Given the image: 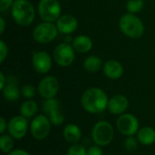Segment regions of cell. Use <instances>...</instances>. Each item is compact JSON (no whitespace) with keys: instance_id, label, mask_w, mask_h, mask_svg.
Masks as SVG:
<instances>
[{"instance_id":"obj_1","label":"cell","mask_w":155,"mask_h":155,"mask_svg":"<svg viewBox=\"0 0 155 155\" xmlns=\"http://www.w3.org/2000/svg\"><path fill=\"white\" fill-rule=\"evenodd\" d=\"M109 99L99 87H91L84 91L81 98L83 108L90 114H100L107 109Z\"/></svg>"},{"instance_id":"obj_2","label":"cell","mask_w":155,"mask_h":155,"mask_svg":"<svg viewBox=\"0 0 155 155\" xmlns=\"http://www.w3.org/2000/svg\"><path fill=\"white\" fill-rule=\"evenodd\" d=\"M11 12L13 19L19 25H30L35 20V11L34 5L27 0H15Z\"/></svg>"},{"instance_id":"obj_3","label":"cell","mask_w":155,"mask_h":155,"mask_svg":"<svg viewBox=\"0 0 155 155\" xmlns=\"http://www.w3.org/2000/svg\"><path fill=\"white\" fill-rule=\"evenodd\" d=\"M119 27L122 33L133 39L140 38L144 33L143 23L138 16L132 13H127L120 18Z\"/></svg>"},{"instance_id":"obj_4","label":"cell","mask_w":155,"mask_h":155,"mask_svg":"<svg viewBox=\"0 0 155 155\" xmlns=\"http://www.w3.org/2000/svg\"><path fill=\"white\" fill-rule=\"evenodd\" d=\"M114 136L113 125L107 121L96 123L92 129V138L95 144L103 147L110 144Z\"/></svg>"},{"instance_id":"obj_5","label":"cell","mask_w":155,"mask_h":155,"mask_svg":"<svg viewBox=\"0 0 155 155\" xmlns=\"http://www.w3.org/2000/svg\"><path fill=\"white\" fill-rule=\"evenodd\" d=\"M61 5L57 0H40L38 4V14L45 22H56L61 16Z\"/></svg>"},{"instance_id":"obj_6","label":"cell","mask_w":155,"mask_h":155,"mask_svg":"<svg viewBox=\"0 0 155 155\" xmlns=\"http://www.w3.org/2000/svg\"><path fill=\"white\" fill-rule=\"evenodd\" d=\"M58 32L56 25L44 21L35 27L33 31V38L39 44H48L56 37Z\"/></svg>"},{"instance_id":"obj_7","label":"cell","mask_w":155,"mask_h":155,"mask_svg":"<svg viewBox=\"0 0 155 155\" xmlns=\"http://www.w3.org/2000/svg\"><path fill=\"white\" fill-rule=\"evenodd\" d=\"M44 114L47 116L51 124L54 125H61L64 122V115L62 112L60 103L55 98L45 99L42 104Z\"/></svg>"},{"instance_id":"obj_8","label":"cell","mask_w":155,"mask_h":155,"mask_svg":"<svg viewBox=\"0 0 155 155\" xmlns=\"http://www.w3.org/2000/svg\"><path fill=\"white\" fill-rule=\"evenodd\" d=\"M51 122L45 114H38L34 117L30 124L32 136L38 141L45 139L51 131Z\"/></svg>"},{"instance_id":"obj_9","label":"cell","mask_w":155,"mask_h":155,"mask_svg":"<svg viewBox=\"0 0 155 155\" xmlns=\"http://www.w3.org/2000/svg\"><path fill=\"white\" fill-rule=\"evenodd\" d=\"M74 49L73 45L68 43H63L58 45L54 51V59L55 63L61 67L70 66L75 57Z\"/></svg>"},{"instance_id":"obj_10","label":"cell","mask_w":155,"mask_h":155,"mask_svg":"<svg viewBox=\"0 0 155 155\" xmlns=\"http://www.w3.org/2000/svg\"><path fill=\"white\" fill-rule=\"evenodd\" d=\"M139 121L135 115L132 114H124L119 116L116 121L118 131L125 136H134L139 131Z\"/></svg>"},{"instance_id":"obj_11","label":"cell","mask_w":155,"mask_h":155,"mask_svg":"<svg viewBox=\"0 0 155 155\" xmlns=\"http://www.w3.org/2000/svg\"><path fill=\"white\" fill-rule=\"evenodd\" d=\"M28 121L27 118L23 115H16L12 117L7 125L8 134L15 140L24 138L28 131Z\"/></svg>"},{"instance_id":"obj_12","label":"cell","mask_w":155,"mask_h":155,"mask_svg":"<svg viewBox=\"0 0 155 155\" xmlns=\"http://www.w3.org/2000/svg\"><path fill=\"white\" fill-rule=\"evenodd\" d=\"M60 84L56 77L48 75L44 77L38 84V93L44 99L54 98L59 92Z\"/></svg>"},{"instance_id":"obj_13","label":"cell","mask_w":155,"mask_h":155,"mask_svg":"<svg viewBox=\"0 0 155 155\" xmlns=\"http://www.w3.org/2000/svg\"><path fill=\"white\" fill-rule=\"evenodd\" d=\"M32 64L37 73L45 74L52 68V58L47 52L39 51L34 54L32 57Z\"/></svg>"},{"instance_id":"obj_14","label":"cell","mask_w":155,"mask_h":155,"mask_svg":"<svg viewBox=\"0 0 155 155\" xmlns=\"http://www.w3.org/2000/svg\"><path fill=\"white\" fill-rule=\"evenodd\" d=\"M57 29L60 33L64 35H70L76 31L78 27V21L77 19L69 14L62 15L58 20L55 22Z\"/></svg>"},{"instance_id":"obj_15","label":"cell","mask_w":155,"mask_h":155,"mask_svg":"<svg viewBox=\"0 0 155 155\" xmlns=\"http://www.w3.org/2000/svg\"><path fill=\"white\" fill-rule=\"evenodd\" d=\"M128 107V99L123 94H116L109 100L107 109L114 115H122L125 113Z\"/></svg>"},{"instance_id":"obj_16","label":"cell","mask_w":155,"mask_h":155,"mask_svg":"<svg viewBox=\"0 0 155 155\" xmlns=\"http://www.w3.org/2000/svg\"><path fill=\"white\" fill-rule=\"evenodd\" d=\"M4 98L8 102H15L20 97L18 82L15 77L9 76L6 78V84L2 90Z\"/></svg>"},{"instance_id":"obj_17","label":"cell","mask_w":155,"mask_h":155,"mask_svg":"<svg viewBox=\"0 0 155 155\" xmlns=\"http://www.w3.org/2000/svg\"><path fill=\"white\" fill-rule=\"evenodd\" d=\"M104 73L109 79L117 80L124 74V67L120 62L116 60H109L104 65Z\"/></svg>"},{"instance_id":"obj_18","label":"cell","mask_w":155,"mask_h":155,"mask_svg":"<svg viewBox=\"0 0 155 155\" xmlns=\"http://www.w3.org/2000/svg\"><path fill=\"white\" fill-rule=\"evenodd\" d=\"M64 139L69 143H77L82 137V131L80 127L74 124H67L63 130Z\"/></svg>"},{"instance_id":"obj_19","label":"cell","mask_w":155,"mask_h":155,"mask_svg":"<svg viewBox=\"0 0 155 155\" xmlns=\"http://www.w3.org/2000/svg\"><path fill=\"white\" fill-rule=\"evenodd\" d=\"M72 45L76 52L81 54H85L92 49L93 41L89 36L85 35H80L74 38Z\"/></svg>"},{"instance_id":"obj_20","label":"cell","mask_w":155,"mask_h":155,"mask_svg":"<svg viewBox=\"0 0 155 155\" xmlns=\"http://www.w3.org/2000/svg\"><path fill=\"white\" fill-rule=\"evenodd\" d=\"M138 142L143 145H152L155 143V130L153 127L145 126L139 129L137 133Z\"/></svg>"},{"instance_id":"obj_21","label":"cell","mask_w":155,"mask_h":155,"mask_svg":"<svg viewBox=\"0 0 155 155\" xmlns=\"http://www.w3.org/2000/svg\"><path fill=\"white\" fill-rule=\"evenodd\" d=\"M37 111H38L37 104L34 100H31V99H27L26 101L22 103V104L20 105V108H19L20 114L27 119L35 116L36 114Z\"/></svg>"},{"instance_id":"obj_22","label":"cell","mask_w":155,"mask_h":155,"mask_svg":"<svg viewBox=\"0 0 155 155\" xmlns=\"http://www.w3.org/2000/svg\"><path fill=\"white\" fill-rule=\"evenodd\" d=\"M102 64H103L102 59L96 55L88 56L84 62V67L89 73L98 72L102 68Z\"/></svg>"},{"instance_id":"obj_23","label":"cell","mask_w":155,"mask_h":155,"mask_svg":"<svg viewBox=\"0 0 155 155\" xmlns=\"http://www.w3.org/2000/svg\"><path fill=\"white\" fill-rule=\"evenodd\" d=\"M15 143H14V138L9 134H2L0 137V147L1 151L4 153H9L11 151L14 150Z\"/></svg>"},{"instance_id":"obj_24","label":"cell","mask_w":155,"mask_h":155,"mask_svg":"<svg viewBox=\"0 0 155 155\" xmlns=\"http://www.w3.org/2000/svg\"><path fill=\"white\" fill-rule=\"evenodd\" d=\"M144 5L143 0H128L126 7L129 13L136 14L139 13Z\"/></svg>"},{"instance_id":"obj_25","label":"cell","mask_w":155,"mask_h":155,"mask_svg":"<svg viewBox=\"0 0 155 155\" xmlns=\"http://www.w3.org/2000/svg\"><path fill=\"white\" fill-rule=\"evenodd\" d=\"M66 155H87V151L83 145L74 143L69 147Z\"/></svg>"},{"instance_id":"obj_26","label":"cell","mask_w":155,"mask_h":155,"mask_svg":"<svg viewBox=\"0 0 155 155\" xmlns=\"http://www.w3.org/2000/svg\"><path fill=\"white\" fill-rule=\"evenodd\" d=\"M138 139L134 138V136H127V138L125 139L124 142V147L126 149V151L133 153L135 152L138 146Z\"/></svg>"},{"instance_id":"obj_27","label":"cell","mask_w":155,"mask_h":155,"mask_svg":"<svg viewBox=\"0 0 155 155\" xmlns=\"http://www.w3.org/2000/svg\"><path fill=\"white\" fill-rule=\"evenodd\" d=\"M22 95L26 99H31L35 95V88L32 84H25L21 89Z\"/></svg>"},{"instance_id":"obj_28","label":"cell","mask_w":155,"mask_h":155,"mask_svg":"<svg viewBox=\"0 0 155 155\" xmlns=\"http://www.w3.org/2000/svg\"><path fill=\"white\" fill-rule=\"evenodd\" d=\"M7 54H8V47L3 40H0V63L1 64L5 60Z\"/></svg>"},{"instance_id":"obj_29","label":"cell","mask_w":155,"mask_h":155,"mask_svg":"<svg viewBox=\"0 0 155 155\" xmlns=\"http://www.w3.org/2000/svg\"><path fill=\"white\" fill-rule=\"evenodd\" d=\"M87 155H103V151L101 149V146L97 144L91 146L87 150Z\"/></svg>"},{"instance_id":"obj_30","label":"cell","mask_w":155,"mask_h":155,"mask_svg":"<svg viewBox=\"0 0 155 155\" xmlns=\"http://www.w3.org/2000/svg\"><path fill=\"white\" fill-rule=\"evenodd\" d=\"M14 2V0H0V11L4 12L9 7H12Z\"/></svg>"},{"instance_id":"obj_31","label":"cell","mask_w":155,"mask_h":155,"mask_svg":"<svg viewBox=\"0 0 155 155\" xmlns=\"http://www.w3.org/2000/svg\"><path fill=\"white\" fill-rule=\"evenodd\" d=\"M7 125H8V123H6L5 119L4 117H1L0 118V133H1V134H4L5 130H7Z\"/></svg>"},{"instance_id":"obj_32","label":"cell","mask_w":155,"mask_h":155,"mask_svg":"<svg viewBox=\"0 0 155 155\" xmlns=\"http://www.w3.org/2000/svg\"><path fill=\"white\" fill-rule=\"evenodd\" d=\"M7 155H31L28 152L22 150V149H15L13 151H11Z\"/></svg>"},{"instance_id":"obj_33","label":"cell","mask_w":155,"mask_h":155,"mask_svg":"<svg viewBox=\"0 0 155 155\" xmlns=\"http://www.w3.org/2000/svg\"><path fill=\"white\" fill-rule=\"evenodd\" d=\"M5 84H6V78L4 75V74L1 72L0 73V90L1 91L4 89V87L5 86Z\"/></svg>"},{"instance_id":"obj_34","label":"cell","mask_w":155,"mask_h":155,"mask_svg":"<svg viewBox=\"0 0 155 155\" xmlns=\"http://www.w3.org/2000/svg\"><path fill=\"white\" fill-rule=\"evenodd\" d=\"M5 28V21L3 17H0V34L2 35Z\"/></svg>"}]
</instances>
